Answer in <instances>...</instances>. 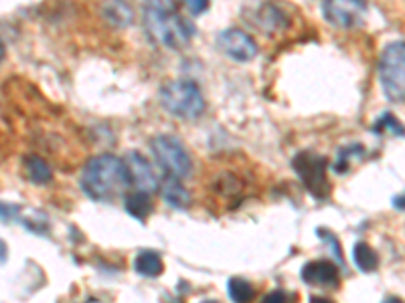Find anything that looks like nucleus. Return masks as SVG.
<instances>
[{
  "label": "nucleus",
  "instance_id": "nucleus-22",
  "mask_svg": "<svg viewBox=\"0 0 405 303\" xmlns=\"http://www.w3.org/2000/svg\"><path fill=\"white\" fill-rule=\"evenodd\" d=\"M184 4H186V9L191 11V14H201L207 11V6H209V0H184Z\"/></svg>",
  "mask_w": 405,
  "mask_h": 303
},
{
  "label": "nucleus",
  "instance_id": "nucleus-18",
  "mask_svg": "<svg viewBox=\"0 0 405 303\" xmlns=\"http://www.w3.org/2000/svg\"><path fill=\"white\" fill-rule=\"evenodd\" d=\"M365 156V148L361 146V144H351V146H344V148H340L339 154H337V160H335V172L337 174H347L349 172V168H351V162H353L354 158L357 160H361Z\"/></svg>",
  "mask_w": 405,
  "mask_h": 303
},
{
  "label": "nucleus",
  "instance_id": "nucleus-5",
  "mask_svg": "<svg viewBox=\"0 0 405 303\" xmlns=\"http://www.w3.org/2000/svg\"><path fill=\"white\" fill-rule=\"evenodd\" d=\"M292 168L314 198H327L330 194V182L327 176L328 160L325 156L314 152H298L292 160Z\"/></svg>",
  "mask_w": 405,
  "mask_h": 303
},
{
  "label": "nucleus",
  "instance_id": "nucleus-21",
  "mask_svg": "<svg viewBox=\"0 0 405 303\" xmlns=\"http://www.w3.org/2000/svg\"><path fill=\"white\" fill-rule=\"evenodd\" d=\"M316 235L320 237V240H322V243H327L328 249L332 251V257H335V261H337L340 267H344L342 247H340V243H339V239H337V235H335V233H330V230H328V228H325V227L316 228Z\"/></svg>",
  "mask_w": 405,
  "mask_h": 303
},
{
  "label": "nucleus",
  "instance_id": "nucleus-1",
  "mask_svg": "<svg viewBox=\"0 0 405 303\" xmlns=\"http://www.w3.org/2000/svg\"><path fill=\"white\" fill-rule=\"evenodd\" d=\"M79 184L92 201L110 202L130 188L132 180L126 160H120L112 154H102L83 166Z\"/></svg>",
  "mask_w": 405,
  "mask_h": 303
},
{
  "label": "nucleus",
  "instance_id": "nucleus-25",
  "mask_svg": "<svg viewBox=\"0 0 405 303\" xmlns=\"http://www.w3.org/2000/svg\"><path fill=\"white\" fill-rule=\"evenodd\" d=\"M393 206H395V208H399V211H405V192L393 198Z\"/></svg>",
  "mask_w": 405,
  "mask_h": 303
},
{
  "label": "nucleus",
  "instance_id": "nucleus-19",
  "mask_svg": "<svg viewBox=\"0 0 405 303\" xmlns=\"http://www.w3.org/2000/svg\"><path fill=\"white\" fill-rule=\"evenodd\" d=\"M373 132L377 136H383V134H391V136H399V138L405 136V127L401 126V122L389 112H385L381 117H377V122L373 124Z\"/></svg>",
  "mask_w": 405,
  "mask_h": 303
},
{
  "label": "nucleus",
  "instance_id": "nucleus-3",
  "mask_svg": "<svg viewBox=\"0 0 405 303\" xmlns=\"http://www.w3.org/2000/svg\"><path fill=\"white\" fill-rule=\"evenodd\" d=\"M160 103L164 112L181 119H196L205 112V100L195 81L179 79L160 87Z\"/></svg>",
  "mask_w": 405,
  "mask_h": 303
},
{
  "label": "nucleus",
  "instance_id": "nucleus-23",
  "mask_svg": "<svg viewBox=\"0 0 405 303\" xmlns=\"http://www.w3.org/2000/svg\"><path fill=\"white\" fill-rule=\"evenodd\" d=\"M21 215V208L16 206V204H9V202H2V220L4 223H9V220H13L16 216Z\"/></svg>",
  "mask_w": 405,
  "mask_h": 303
},
{
  "label": "nucleus",
  "instance_id": "nucleus-4",
  "mask_svg": "<svg viewBox=\"0 0 405 303\" xmlns=\"http://www.w3.org/2000/svg\"><path fill=\"white\" fill-rule=\"evenodd\" d=\"M379 83L389 101H405V41H393L381 51Z\"/></svg>",
  "mask_w": 405,
  "mask_h": 303
},
{
  "label": "nucleus",
  "instance_id": "nucleus-9",
  "mask_svg": "<svg viewBox=\"0 0 405 303\" xmlns=\"http://www.w3.org/2000/svg\"><path fill=\"white\" fill-rule=\"evenodd\" d=\"M124 160H126V166H128V172H130V180L134 188L150 192V194L160 188V180H158V176L154 174V168L150 166V162L144 158L142 154L130 152Z\"/></svg>",
  "mask_w": 405,
  "mask_h": 303
},
{
  "label": "nucleus",
  "instance_id": "nucleus-7",
  "mask_svg": "<svg viewBox=\"0 0 405 303\" xmlns=\"http://www.w3.org/2000/svg\"><path fill=\"white\" fill-rule=\"evenodd\" d=\"M322 14L337 28L349 31L363 25L367 14L365 0H325Z\"/></svg>",
  "mask_w": 405,
  "mask_h": 303
},
{
  "label": "nucleus",
  "instance_id": "nucleus-20",
  "mask_svg": "<svg viewBox=\"0 0 405 303\" xmlns=\"http://www.w3.org/2000/svg\"><path fill=\"white\" fill-rule=\"evenodd\" d=\"M227 293H229V299L237 303L249 302V299L256 295V291L251 287V283L241 277L229 279V283H227Z\"/></svg>",
  "mask_w": 405,
  "mask_h": 303
},
{
  "label": "nucleus",
  "instance_id": "nucleus-2",
  "mask_svg": "<svg viewBox=\"0 0 405 303\" xmlns=\"http://www.w3.org/2000/svg\"><path fill=\"white\" fill-rule=\"evenodd\" d=\"M144 26L148 35L167 49H183L195 35V26L177 13V9H157L146 4Z\"/></svg>",
  "mask_w": 405,
  "mask_h": 303
},
{
  "label": "nucleus",
  "instance_id": "nucleus-26",
  "mask_svg": "<svg viewBox=\"0 0 405 303\" xmlns=\"http://www.w3.org/2000/svg\"><path fill=\"white\" fill-rule=\"evenodd\" d=\"M2 263H6V245L2 243Z\"/></svg>",
  "mask_w": 405,
  "mask_h": 303
},
{
  "label": "nucleus",
  "instance_id": "nucleus-10",
  "mask_svg": "<svg viewBox=\"0 0 405 303\" xmlns=\"http://www.w3.org/2000/svg\"><path fill=\"white\" fill-rule=\"evenodd\" d=\"M339 263L318 259V261H308L302 267L300 277L306 285L314 287H335L339 283Z\"/></svg>",
  "mask_w": 405,
  "mask_h": 303
},
{
  "label": "nucleus",
  "instance_id": "nucleus-13",
  "mask_svg": "<svg viewBox=\"0 0 405 303\" xmlns=\"http://www.w3.org/2000/svg\"><path fill=\"white\" fill-rule=\"evenodd\" d=\"M124 208L130 216H134L136 220L146 223V218L152 215V198H150V192H144V190H132L124 194Z\"/></svg>",
  "mask_w": 405,
  "mask_h": 303
},
{
  "label": "nucleus",
  "instance_id": "nucleus-16",
  "mask_svg": "<svg viewBox=\"0 0 405 303\" xmlns=\"http://www.w3.org/2000/svg\"><path fill=\"white\" fill-rule=\"evenodd\" d=\"M353 263L359 267V271L373 273L379 267V255H377V251L369 243L359 240V243H354L353 247Z\"/></svg>",
  "mask_w": 405,
  "mask_h": 303
},
{
  "label": "nucleus",
  "instance_id": "nucleus-11",
  "mask_svg": "<svg viewBox=\"0 0 405 303\" xmlns=\"http://www.w3.org/2000/svg\"><path fill=\"white\" fill-rule=\"evenodd\" d=\"M253 21H256L258 28L263 31L265 35H275V33L284 31L290 25L288 14L280 6L272 4V2H263L262 6L256 11V18Z\"/></svg>",
  "mask_w": 405,
  "mask_h": 303
},
{
  "label": "nucleus",
  "instance_id": "nucleus-14",
  "mask_svg": "<svg viewBox=\"0 0 405 303\" xmlns=\"http://www.w3.org/2000/svg\"><path fill=\"white\" fill-rule=\"evenodd\" d=\"M102 13L105 21L112 26H128L134 18L130 4L126 0H104L102 4Z\"/></svg>",
  "mask_w": 405,
  "mask_h": 303
},
{
  "label": "nucleus",
  "instance_id": "nucleus-8",
  "mask_svg": "<svg viewBox=\"0 0 405 303\" xmlns=\"http://www.w3.org/2000/svg\"><path fill=\"white\" fill-rule=\"evenodd\" d=\"M217 47H219L231 61H237V63H248V61H251V59L258 55L256 41H253L251 35H248L246 31H241V28H227V31L219 33Z\"/></svg>",
  "mask_w": 405,
  "mask_h": 303
},
{
  "label": "nucleus",
  "instance_id": "nucleus-15",
  "mask_svg": "<svg viewBox=\"0 0 405 303\" xmlns=\"http://www.w3.org/2000/svg\"><path fill=\"white\" fill-rule=\"evenodd\" d=\"M134 271L142 277H158L164 271V263L157 251H140L134 257Z\"/></svg>",
  "mask_w": 405,
  "mask_h": 303
},
{
  "label": "nucleus",
  "instance_id": "nucleus-6",
  "mask_svg": "<svg viewBox=\"0 0 405 303\" xmlns=\"http://www.w3.org/2000/svg\"><path fill=\"white\" fill-rule=\"evenodd\" d=\"M150 150L157 158L158 166L177 178H189L191 170H193V162L189 152L181 144V139H177L174 136H157L150 142Z\"/></svg>",
  "mask_w": 405,
  "mask_h": 303
},
{
  "label": "nucleus",
  "instance_id": "nucleus-12",
  "mask_svg": "<svg viewBox=\"0 0 405 303\" xmlns=\"http://www.w3.org/2000/svg\"><path fill=\"white\" fill-rule=\"evenodd\" d=\"M181 180H183V178L167 174V176L162 178V182H160V194H162V198H164V202H167L169 206L177 208V211H184V208L191 206V192L184 188Z\"/></svg>",
  "mask_w": 405,
  "mask_h": 303
},
{
  "label": "nucleus",
  "instance_id": "nucleus-17",
  "mask_svg": "<svg viewBox=\"0 0 405 303\" xmlns=\"http://www.w3.org/2000/svg\"><path fill=\"white\" fill-rule=\"evenodd\" d=\"M23 166H25V172L28 180L35 182V184H49L53 180L51 168H49V164H47L41 156H37V154H28V156H25Z\"/></svg>",
  "mask_w": 405,
  "mask_h": 303
},
{
  "label": "nucleus",
  "instance_id": "nucleus-24",
  "mask_svg": "<svg viewBox=\"0 0 405 303\" xmlns=\"http://www.w3.org/2000/svg\"><path fill=\"white\" fill-rule=\"evenodd\" d=\"M288 295L284 291H272V293H268L265 297H263V302H286Z\"/></svg>",
  "mask_w": 405,
  "mask_h": 303
}]
</instances>
